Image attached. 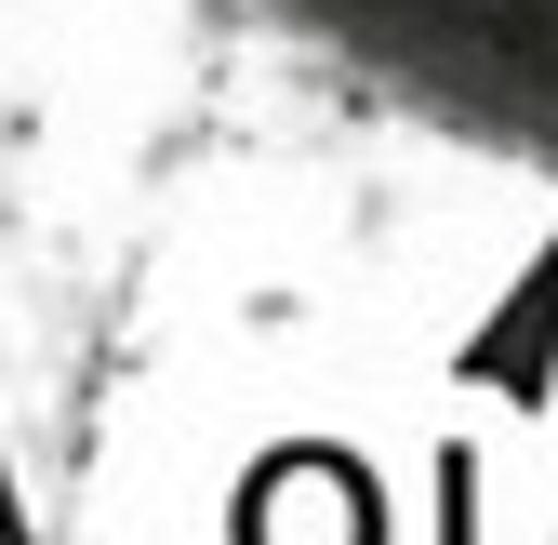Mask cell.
I'll return each instance as SVG.
<instances>
[{"label": "cell", "mask_w": 558, "mask_h": 545, "mask_svg": "<svg viewBox=\"0 0 558 545\" xmlns=\"http://www.w3.org/2000/svg\"><path fill=\"white\" fill-rule=\"evenodd\" d=\"M199 81L426 160L558 227V0H173Z\"/></svg>", "instance_id": "obj_1"}, {"label": "cell", "mask_w": 558, "mask_h": 545, "mask_svg": "<svg viewBox=\"0 0 558 545\" xmlns=\"http://www.w3.org/2000/svg\"><path fill=\"white\" fill-rule=\"evenodd\" d=\"M532 506H545V545H558V347H545V399H532Z\"/></svg>", "instance_id": "obj_2"}]
</instances>
